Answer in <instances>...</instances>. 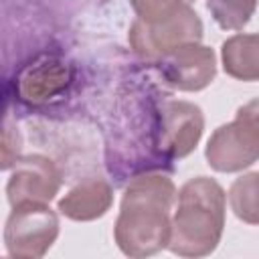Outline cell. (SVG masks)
<instances>
[{"label":"cell","instance_id":"6da1fadb","mask_svg":"<svg viewBox=\"0 0 259 259\" xmlns=\"http://www.w3.org/2000/svg\"><path fill=\"white\" fill-rule=\"evenodd\" d=\"M178 192L174 182L160 172L136 174L125 186L113 227L117 247L127 257H148L168 247Z\"/></svg>","mask_w":259,"mask_h":259},{"label":"cell","instance_id":"7a4b0ae2","mask_svg":"<svg viewBox=\"0 0 259 259\" xmlns=\"http://www.w3.org/2000/svg\"><path fill=\"white\" fill-rule=\"evenodd\" d=\"M227 194L208 176H196L182 184L172 217L168 249L180 257H204L217 249L225 229Z\"/></svg>","mask_w":259,"mask_h":259},{"label":"cell","instance_id":"3957f363","mask_svg":"<svg viewBox=\"0 0 259 259\" xmlns=\"http://www.w3.org/2000/svg\"><path fill=\"white\" fill-rule=\"evenodd\" d=\"M206 162L217 172H241L259 160V97L241 105L235 119L219 125L206 142Z\"/></svg>","mask_w":259,"mask_h":259},{"label":"cell","instance_id":"277c9868","mask_svg":"<svg viewBox=\"0 0 259 259\" xmlns=\"http://www.w3.org/2000/svg\"><path fill=\"white\" fill-rule=\"evenodd\" d=\"M59 237V217L49 202H20L12 206L4 227L10 257L40 259Z\"/></svg>","mask_w":259,"mask_h":259},{"label":"cell","instance_id":"5b68a950","mask_svg":"<svg viewBox=\"0 0 259 259\" xmlns=\"http://www.w3.org/2000/svg\"><path fill=\"white\" fill-rule=\"evenodd\" d=\"M127 38L138 55L146 59H162L182 45L200 42L202 20L188 4H184L170 18L156 24L136 18Z\"/></svg>","mask_w":259,"mask_h":259},{"label":"cell","instance_id":"8992f818","mask_svg":"<svg viewBox=\"0 0 259 259\" xmlns=\"http://www.w3.org/2000/svg\"><path fill=\"white\" fill-rule=\"evenodd\" d=\"M202 130L204 115L198 105L182 99H164L158 105L156 125V148L160 158L166 164L186 158L198 146Z\"/></svg>","mask_w":259,"mask_h":259},{"label":"cell","instance_id":"52a82bcc","mask_svg":"<svg viewBox=\"0 0 259 259\" xmlns=\"http://www.w3.org/2000/svg\"><path fill=\"white\" fill-rule=\"evenodd\" d=\"M73 83V67L53 55H42L26 65L14 83L16 97L26 105H47L61 97Z\"/></svg>","mask_w":259,"mask_h":259},{"label":"cell","instance_id":"ba28073f","mask_svg":"<svg viewBox=\"0 0 259 259\" xmlns=\"http://www.w3.org/2000/svg\"><path fill=\"white\" fill-rule=\"evenodd\" d=\"M61 188V172L47 156L32 154L18 158L6 182L10 206L20 202H51Z\"/></svg>","mask_w":259,"mask_h":259},{"label":"cell","instance_id":"9c48e42d","mask_svg":"<svg viewBox=\"0 0 259 259\" xmlns=\"http://www.w3.org/2000/svg\"><path fill=\"white\" fill-rule=\"evenodd\" d=\"M160 71L170 87L178 91H200L217 75V57L212 49L200 42H188L162 57Z\"/></svg>","mask_w":259,"mask_h":259},{"label":"cell","instance_id":"30bf717a","mask_svg":"<svg viewBox=\"0 0 259 259\" xmlns=\"http://www.w3.org/2000/svg\"><path fill=\"white\" fill-rule=\"evenodd\" d=\"M113 202V190L103 178H87L73 186L61 200L59 212L71 221H95L103 217Z\"/></svg>","mask_w":259,"mask_h":259},{"label":"cell","instance_id":"8fae6325","mask_svg":"<svg viewBox=\"0 0 259 259\" xmlns=\"http://www.w3.org/2000/svg\"><path fill=\"white\" fill-rule=\"evenodd\" d=\"M223 69L239 81H259V32H239L223 42Z\"/></svg>","mask_w":259,"mask_h":259},{"label":"cell","instance_id":"7c38bea8","mask_svg":"<svg viewBox=\"0 0 259 259\" xmlns=\"http://www.w3.org/2000/svg\"><path fill=\"white\" fill-rule=\"evenodd\" d=\"M229 206L247 225H259V172L239 176L229 188Z\"/></svg>","mask_w":259,"mask_h":259},{"label":"cell","instance_id":"4fadbf2b","mask_svg":"<svg viewBox=\"0 0 259 259\" xmlns=\"http://www.w3.org/2000/svg\"><path fill=\"white\" fill-rule=\"evenodd\" d=\"M214 22L225 30H241L251 20L257 0H206Z\"/></svg>","mask_w":259,"mask_h":259},{"label":"cell","instance_id":"5bb4252c","mask_svg":"<svg viewBox=\"0 0 259 259\" xmlns=\"http://www.w3.org/2000/svg\"><path fill=\"white\" fill-rule=\"evenodd\" d=\"M130 4L140 20L156 24L170 18L180 6H184V0H130Z\"/></svg>","mask_w":259,"mask_h":259},{"label":"cell","instance_id":"9a60e30c","mask_svg":"<svg viewBox=\"0 0 259 259\" xmlns=\"http://www.w3.org/2000/svg\"><path fill=\"white\" fill-rule=\"evenodd\" d=\"M190 2H194V0H184V4H190Z\"/></svg>","mask_w":259,"mask_h":259}]
</instances>
